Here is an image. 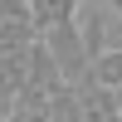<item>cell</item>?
<instances>
[{"label": "cell", "mask_w": 122, "mask_h": 122, "mask_svg": "<svg viewBox=\"0 0 122 122\" xmlns=\"http://www.w3.org/2000/svg\"><path fill=\"white\" fill-rule=\"evenodd\" d=\"M88 83H98V88H107V93L122 98V49H103V54H98L93 78H88Z\"/></svg>", "instance_id": "cell-1"}, {"label": "cell", "mask_w": 122, "mask_h": 122, "mask_svg": "<svg viewBox=\"0 0 122 122\" xmlns=\"http://www.w3.org/2000/svg\"><path fill=\"white\" fill-rule=\"evenodd\" d=\"M117 15H122V0H117Z\"/></svg>", "instance_id": "cell-2"}]
</instances>
